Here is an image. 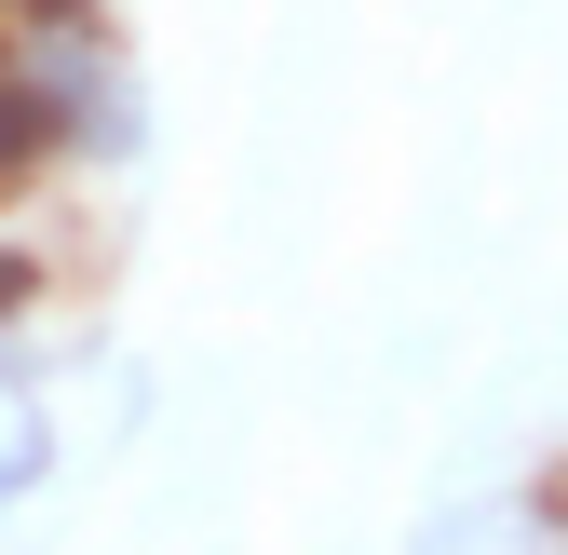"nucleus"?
<instances>
[{"label": "nucleus", "mask_w": 568, "mask_h": 555, "mask_svg": "<svg viewBox=\"0 0 568 555\" xmlns=\"http://www.w3.org/2000/svg\"><path fill=\"white\" fill-rule=\"evenodd\" d=\"M419 555H541V515L487 488V502H447L434 528H419Z\"/></svg>", "instance_id": "1"}]
</instances>
